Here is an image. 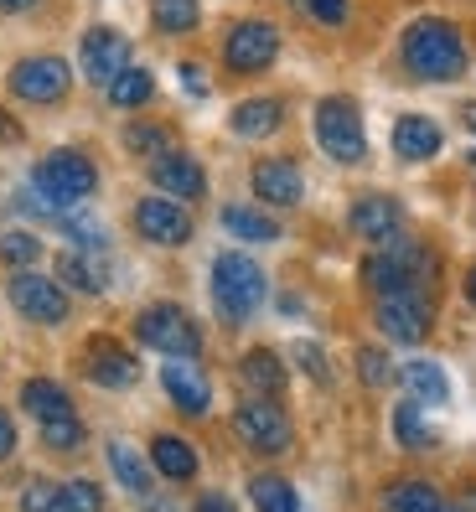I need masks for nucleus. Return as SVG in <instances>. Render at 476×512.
Masks as SVG:
<instances>
[{"label": "nucleus", "mask_w": 476, "mask_h": 512, "mask_svg": "<svg viewBox=\"0 0 476 512\" xmlns=\"http://www.w3.org/2000/svg\"><path fill=\"white\" fill-rule=\"evenodd\" d=\"M290 6L316 26H347V16H352V0H290Z\"/></svg>", "instance_id": "72a5a7b5"}, {"label": "nucleus", "mask_w": 476, "mask_h": 512, "mask_svg": "<svg viewBox=\"0 0 476 512\" xmlns=\"http://www.w3.org/2000/svg\"><path fill=\"white\" fill-rule=\"evenodd\" d=\"M16 450V425H11V414L0 409V456H11Z\"/></svg>", "instance_id": "37998d69"}, {"label": "nucleus", "mask_w": 476, "mask_h": 512, "mask_svg": "<svg viewBox=\"0 0 476 512\" xmlns=\"http://www.w3.org/2000/svg\"><path fill=\"white\" fill-rule=\"evenodd\" d=\"M83 373L94 378L99 388H130L140 378L135 357L119 342H109V337H94V347H88V357H83Z\"/></svg>", "instance_id": "a211bd4d"}, {"label": "nucleus", "mask_w": 476, "mask_h": 512, "mask_svg": "<svg viewBox=\"0 0 476 512\" xmlns=\"http://www.w3.org/2000/svg\"><path fill=\"white\" fill-rule=\"evenodd\" d=\"M347 218H352L357 238H368V244H389V238H399V228H404V207L394 197H357Z\"/></svg>", "instance_id": "dca6fc26"}, {"label": "nucleus", "mask_w": 476, "mask_h": 512, "mask_svg": "<svg viewBox=\"0 0 476 512\" xmlns=\"http://www.w3.org/2000/svg\"><path fill=\"white\" fill-rule=\"evenodd\" d=\"M280 57V32L270 21H238L223 37V63L233 73H264Z\"/></svg>", "instance_id": "1a4fd4ad"}, {"label": "nucleus", "mask_w": 476, "mask_h": 512, "mask_svg": "<svg viewBox=\"0 0 476 512\" xmlns=\"http://www.w3.org/2000/svg\"><path fill=\"white\" fill-rule=\"evenodd\" d=\"M0 259L16 264V269H26L32 259H42V244H37L32 233H0Z\"/></svg>", "instance_id": "e433bc0d"}, {"label": "nucleus", "mask_w": 476, "mask_h": 512, "mask_svg": "<svg viewBox=\"0 0 476 512\" xmlns=\"http://www.w3.org/2000/svg\"><path fill=\"white\" fill-rule=\"evenodd\" d=\"M135 233L161 244V249H176L192 238V218H187V207L171 202V197H145V202H135Z\"/></svg>", "instance_id": "ddd939ff"}, {"label": "nucleus", "mask_w": 476, "mask_h": 512, "mask_svg": "<svg viewBox=\"0 0 476 512\" xmlns=\"http://www.w3.org/2000/svg\"><path fill=\"white\" fill-rule=\"evenodd\" d=\"M233 430H238V440H244L249 450H259V456H280V450L290 445V419H285V409L275 399L238 404Z\"/></svg>", "instance_id": "6e6552de"}, {"label": "nucleus", "mask_w": 476, "mask_h": 512, "mask_svg": "<svg viewBox=\"0 0 476 512\" xmlns=\"http://www.w3.org/2000/svg\"><path fill=\"white\" fill-rule=\"evenodd\" d=\"M357 373H363L368 388H389L394 383V363H389V352H378V347L357 352Z\"/></svg>", "instance_id": "c9c22d12"}, {"label": "nucleus", "mask_w": 476, "mask_h": 512, "mask_svg": "<svg viewBox=\"0 0 476 512\" xmlns=\"http://www.w3.org/2000/svg\"><path fill=\"white\" fill-rule=\"evenodd\" d=\"M11 306L37 321V326H63L68 321V290L47 280V275H32V269H21V275L11 280Z\"/></svg>", "instance_id": "9d476101"}, {"label": "nucleus", "mask_w": 476, "mask_h": 512, "mask_svg": "<svg viewBox=\"0 0 476 512\" xmlns=\"http://www.w3.org/2000/svg\"><path fill=\"white\" fill-rule=\"evenodd\" d=\"M306 192L301 182V166L295 161H259L254 166V197L259 202H270V207H295Z\"/></svg>", "instance_id": "6ab92c4d"}, {"label": "nucleus", "mask_w": 476, "mask_h": 512, "mask_svg": "<svg viewBox=\"0 0 476 512\" xmlns=\"http://www.w3.org/2000/svg\"><path fill=\"white\" fill-rule=\"evenodd\" d=\"M249 497H254L259 512H301V497H295V487L285 476H254Z\"/></svg>", "instance_id": "c85d7f7f"}, {"label": "nucleus", "mask_w": 476, "mask_h": 512, "mask_svg": "<svg viewBox=\"0 0 476 512\" xmlns=\"http://www.w3.org/2000/svg\"><path fill=\"white\" fill-rule=\"evenodd\" d=\"M99 507H104V492L94 481H63V487L32 481L21 492V512H99Z\"/></svg>", "instance_id": "4468645a"}, {"label": "nucleus", "mask_w": 476, "mask_h": 512, "mask_svg": "<svg viewBox=\"0 0 476 512\" xmlns=\"http://www.w3.org/2000/svg\"><path fill=\"white\" fill-rule=\"evenodd\" d=\"M399 57H404V68L425 83H451V78L466 73V42H461L456 26L440 21V16L414 21L399 42Z\"/></svg>", "instance_id": "f257e3e1"}, {"label": "nucleus", "mask_w": 476, "mask_h": 512, "mask_svg": "<svg viewBox=\"0 0 476 512\" xmlns=\"http://www.w3.org/2000/svg\"><path fill=\"white\" fill-rule=\"evenodd\" d=\"M213 300L228 326L249 321L264 306V269L249 254H218L213 259Z\"/></svg>", "instance_id": "f03ea898"}, {"label": "nucleus", "mask_w": 476, "mask_h": 512, "mask_svg": "<svg viewBox=\"0 0 476 512\" xmlns=\"http://www.w3.org/2000/svg\"><path fill=\"white\" fill-rule=\"evenodd\" d=\"M316 145L332 156L337 166H357L368 156V135H363V114H357L352 99L332 94L316 104Z\"/></svg>", "instance_id": "20e7f679"}, {"label": "nucleus", "mask_w": 476, "mask_h": 512, "mask_svg": "<svg viewBox=\"0 0 476 512\" xmlns=\"http://www.w3.org/2000/svg\"><path fill=\"white\" fill-rule=\"evenodd\" d=\"M466 300H471V306H476V264L466 269Z\"/></svg>", "instance_id": "49530a36"}, {"label": "nucleus", "mask_w": 476, "mask_h": 512, "mask_svg": "<svg viewBox=\"0 0 476 512\" xmlns=\"http://www.w3.org/2000/svg\"><path fill=\"white\" fill-rule=\"evenodd\" d=\"M151 182L161 187V197L171 202H197L207 192V176L192 156H182V150H166V156L151 161Z\"/></svg>", "instance_id": "2eb2a0df"}, {"label": "nucleus", "mask_w": 476, "mask_h": 512, "mask_svg": "<svg viewBox=\"0 0 476 512\" xmlns=\"http://www.w3.org/2000/svg\"><path fill=\"white\" fill-rule=\"evenodd\" d=\"M461 125L476 135V104H461Z\"/></svg>", "instance_id": "c03bdc74"}, {"label": "nucleus", "mask_w": 476, "mask_h": 512, "mask_svg": "<svg viewBox=\"0 0 476 512\" xmlns=\"http://www.w3.org/2000/svg\"><path fill=\"white\" fill-rule=\"evenodd\" d=\"M78 52H83V78L99 83V88H109L130 68V42H125V32H114V26H88Z\"/></svg>", "instance_id": "f8f14e48"}, {"label": "nucleus", "mask_w": 476, "mask_h": 512, "mask_svg": "<svg viewBox=\"0 0 476 512\" xmlns=\"http://www.w3.org/2000/svg\"><path fill=\"white\" fill-rule=\"evenodd\" d=\"M57 285L83 290V295H104V290H109V269H104L99 254H78V249H68L63 259H57Z\"/></svg>", "instance_id": "412c9836"}, {"label": "nucleus", "mask_w": 476, "mask_h": 512, "mask_svg": "<svg viewBox=\"0 0 476 512\" xmlns=\"http://www.w3.org/2000/svg\"><path fill=\"white\" fill-rule=\"evenodd\" d=\"M176 78H182V88H187L192 99H202V94H207V78H202V68H192V63H187V68L176 73Z\"/></svg>", "instance_id": "ea45409f"}, {"label": "nucleus", "mask_w": 476, "mask_h": 512, "mask_svg": "<svg viewBox=\"0 0 476 512\" xmlns=\"http://www.w3.org/2000/svg\"><path fill=\"white\" fill-rule=\"evenodd\" d=\"M394 435H399V445H409V450H430V445H435V430L425 425L420 404H399V409H394Z\"/></svg>", "instance_id": "473e14b6"}, {"label": "nucleus", "mask_w": 476, "mask_h": 512, "mask_svg": "<svg viewBox=\"0 0 476 512\" xmlns=\"http://www.w3.org/2000/svg\"><path fill=\"white\" fill-rule=\"evenodd\" d=\"M383 507L389 512H445V502H440V492L430 487V481H399V487H389Z\"/></svg>", "instance_id": "cd10ccee"}, {"label": "nucleus", "mask_w": 476, "mask_h": 512, "mask_svg": "<svg viewBox=\"0 0 476 512\" xmlns=\"http://www.w3.org/2000/svg\"><path fill=\"white\" fill-rule=\"evenodd\" d=\"M161 383H166L171 404L182 414H207V404H213V383L192 368V357H171V363L161 368Z\"/></svg>", "instance_id": "f3484780"}, {"label": "nucleus", "mask_w": 476, "mask_h": 512, "mask_svg": "<svg viewBox=\"0 0 476 512\" xmlns=\"http://www.w3.org/2000/svg\"><path fill=\"white\" fill-rule=\"evenodd\" d=\"M151 94H156V78L145 68H125L109 83V104L114 109H140V104H151Z\"/></svg>", "instance_id": "c756f323"}, {"label": "nucleus", "mask_w": 476, "mask_h": 512, "mask_svg": "<svg viewBox=\"0 0 476 512\" xmlns=\"http://www.w3.org/2000/svg\"><path fill=\"white\" fill-rule=\"evenodd\" d=\"M363 280L373 295H399V290H425L435 280V259L425 249H378L363 264Z\"/></svg>", "instance_id": "423d86ee"}, {"label": "nucleus", "mask_w": 476, "mask_h": 512, "mask_svg": "<svg viewBox=\"0 0 476 512\" xmlns=\"http://www.w3.org/2000/svg\"><path fill=\"white\" fill-rule=\"evenodd\" d=\"M295 357H301V368H306L316 383H326V378H332V373H326V363H321V352H316L311 342H301V347H295Z\"/></svg>", "instance_id": "58836bf2"}, {"label": "nucleus", "mask_w": 476, "mask_h": 512, "mask_svg": "<svg viewBox=\"0 0 476 512\" xmlns=\"http://www.w3.org/2000/svg\"><path fill=\"white\" fill-rule=\"evenodd\" d=\"M37 0H0V11H32Z\"/></svg>", "instance_id": "a18cd8bd"}, {"label": "nucleus", "mask_w": 476, "mask_h": 512, "mask_svg": "<svg viewBox=\"0 0 476 512\" xmlns=\"http://www.w3.org/2000/svg\"><path fill=\"white\" fill-rule=\"evenodd\" d=\"M135 337H140L145 347L166 352V357H197V352H202L197 321H192L182 306H171V300H161V306H151V311L135 316Z\"/></svg>", "instance_id": "39448f33"}, {"label": "nucleus", "mask_w": 476, "mask_h": 512, "mask_svg": "<svg viewBox=\"0 0 476 512\" xmlns=\"http://www.w3.org/2000/svg\"><path fill=\"white\" fill-rule=\"evenodd\" d=\"M445 512H461V507H445Z\"/></svg>", "instance_id": "de8ad7c7"}, {"label": "nucleus", "mask_w": 476, "mask_h": 512, "mask_svg": "<svg viewBox=\"0 0 476 512\" xmlns=\"http://www.w3.org/2000/svg\"><path fill=\"white\" fill-rule=\"evenodd\" d=\"M399 378L414 388V399H425V404H445V399H451V383H445V368H435V363H409Z\"/></svg>", "instance_id": "2f4dec72"}, {"label": "nucleus", "mask_w": 476, "mask_h": 512, "mask_svg": "<svg viewBox=\"0 0 476 512\" xmlns=\"http://www.w3.org/2000/svg\"><path fill=\"white\" fill-rule=\"evenodd\" d=\"M197 512H238L223 492H207V497H197Z\"/></svg>", "instance_id": "79ce46f5"}, {"label": "nucleus", "mask_w": 476, "mask_h": 512, "mask_svg": "<svg viewBox=\"0 0 476 512\" xmlns=\"http://www.w3.org/2000/svg\"><path fill=\"white\" fill-rule=\"evenodd\" d=\"M42 440H47L52 450H73V445H83V425H78V414L47 419V425H42Z\"/></svg>", "instance_id": "4c0bfd02"}, {"label": "nucleus", "mask_w": 476, "mask_h": 512, "mask_svg": "<svg viewBox=\"0 0 476 512\" xmlns=\"http://www.w3.org/2000/svg\"><path fill=\"white\" fill-rule=\"evenodd\" d=\"M378 331L389 342H425L430 337V321H435V311H430V300H425V290H399V295H378Z\"/></svg>", "instance_id": "0eeeda50"}, {"label": "nucleus", "mask_w": 476, "mask_h": 512, "mask_svg": "<svg viewBox=\"0 0 476 512\" xmlns=\"http://www.w3.org/2000/svg\"><path fill=\"white\" fill-rule=\"evenodd\" d=\"M280 119H285V109H280V99H249V104H238L233 109V135L238 140H264V135H275L280 130Z\"/></svg>", "instance_id": "4be33fe9"}, {"label": "nucleus", "mask_w": 476, "mask_h": 512, "mask_svg": "<svg viewBox=\"0 0 476 512\" xmlns=\"http://www.w3.org/2000/svg\"><path fill=\"white\" fill-rule=\"evenodd\" d=\"M125 145L135 150V156H166V150H171V130L166 125H130Z\"/></svg>", "instance_id": "f704fd0d"}, {"label": "nucleus", "mask_w": 476, "mask_h": 512, "mask_svg": "<svg viewBox=\"0 0 476 512\" xmlns=\"http://www.w3.org/2000/svg\"><path fill=\"white\" fill-rule=\"evenodd\" d=\"M21 404H26V414H37L42 425H47V419L73 414L68 388H63V383H52V378H32V383H26V388H21Z\"/></svg>", "instance_id": "393cba45"}, {"label": "nucleus", "mask_w": 476, "mask_h": 512, "mask_svg": "<svg viewBox=\"0 0 476 512\" xmlns=\"http://www.w3.org/2000/svg\"><path fill=\"white\" fill-rule=\"evenodd\" d=\"M151 466L166 476V481H192L197 476V450L176 435H156L151 440Z\"/></svg>", "instance_id": "b1692460"}, {"label": "nucleus", "mask_w": 476, "mask_h": 512, "mask_svg": "<svg viewBox=\"0 0 476 512\" xmlns=\"http://www.w3.org/2000/svg\"><path fill=\"white\" fill-rule=\"evenodd\" d=\"M16 140H21V119L0 109V145H16Z\"/></svg>", "instance_id": "a19ab883"}, {"label": "nucleus", "mask_w": 476, "mask_h": 512, "mask_svg": "<svg viewBox=\"0 0 476 512\" xmlns=\"http://www.w3.org/2000/svg\"><path fill=\"white\" fill-rule=\"evenodd\" d=\"M238 373H244V383L254 388V394H264V399H275L280 388L290 383L285 378V363L270 352V347H254V352H244V363H238Z\"/></svg>", "instance_id": "5701e85b"}, {"label": "nucleus", "mask_w": 476, "mask_h": 512, "mask_svg": "<svg viewBox=\"0 0 476 512\" xmlns=\"http://www.w3.org/2000/svg\"><path fill=\"white\" fill-rule=\"evenodd\" d=\"M109 466H114V476H119V487H125V492H135V497L151 492V466H145L125 440H109Z\"/></svg>", "instance_id": "bb28decb"}, {"label": "nucleus", "mask_w": 476, "mask_h": 512, "mask_svg": "<svg viewBox=\"0 0 476 512\" xmlns=\"http://www.w3.org/2000/svg\"><path fill=\"white\" fill-rule=\"evenodd\" d=\"M32 187H37V197H42L47 207H57V213H63V207H73V202H83V197H94L99 171H94V161H88L83 150H52V156L37 161Z\"/></svg>", "instance_id": "7ed1b4c3"}, {"label": "nucleus", "mask_w": 476, "mask_h": 512, "mask_svg": "<svg viewBox=\"0 0 476 512\" xmlns=\"http://www.w3.org/2000/svg\"><path fill=\"white\" fill-rule=\"evenodd\" d=\"M440 145H445V135H440V125L430 114H404L394 125L399 161H430V156H440Z\"/></svg>", "instance_id": "aec40b11"}, {"label": "nucleus", "mask_w": 476, "mask_h": 512, "mask_svg": "<svg viewBox=\"0 0 476 512\" xmlns=\"http://www.w3.org/2000/svg\"><path fill=\"white\" fill-rule=\"evenodd\" d=\"M223 228L233 238H249V244H275L280 238V223L264 218L259 207H223Z\"/></svg>", "instance_id": "a878e982"}, {"label": "nucleus", "mask_w": 476, "mask_h": 512, "mask_svg": "<svg viewBox=\"0 0 476 512\" xmlns=\"http://www.w3.org/2000/svg\"><path fill=\"white\" fill-rule=\"evenodd\" d=\"M151 16H156V26H161V32L182 37V32H197L202 6H197V0H151Z\"/></svg>", "instance_id": "7c9ffc66"}, {"label": "nucleus", "mask_w": 476, "mask_h": 512, "mask_svg": "<svg viewBox=\"0 0 476 512\" xmlns=\"http://www.w3.org/2000/svg\"><path fill=\"white\" fill-rule=\"evenodd\" d=\"M73 83V68L63 57H26V63L11 68V94L26 104H57Z\"/></svg>", "instance_id": "9b49d317"}]
</instances>
